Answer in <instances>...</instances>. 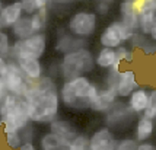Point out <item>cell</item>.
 <instances>
[{
    "label": "cell",
    "mask_w": 156,
    "mask_h": 150,
    "mask_svg": "<svg viewBox=\"0 0 156 150\" xmlns=\"http://www.w3.org/2000/svg\"><path fill=\"white\" fill-rule=\"evenodd\" d=\"M94 68H95V60L92 51L89 48H80L61 57L57 66V76H60L63 80H69L88 76L94 72Z\"/></svg>",
    "instance_id": "obj_3"
},
{
    "label": "cell",
    "mask_w": 156,
    "mask_h": 150,
    "mask_svg": "<svg viewBox=\"0 0 156 150\" xmlns=\"http://www.w3.org/2000/svg\"><path fill=\"white\" fill-rule=\"evenodd\" d=\"M143 117L146 118H150L155 121L156 118V88L152 89L149 92V102H147V108L143 112Z\"/></svg>",
    "instance_id": "obj_27"
},
{
    "label": "cell",
    "mask_w": 156,
    "mask_h": 150,
    "mask_svg": "<svg viewBox=\"0 0 156 150\" xmlns=\"http://www.w3.org/2000/svg\"><path fill=\"white\" fill-rule=\"evenodd\" d=\"M95 60V67H99L102 70H109V68H115L120 70V63H117V54L114 48H105L102 47L96 55H94Z\"/></svg>",
    "instance_id": "obj_18"
},
{
    "label": "cell",
    "mask_w": 156,
    "mask_h": 150,
    "mask_svg": "<svg viewBox=\"0 0 156 150\" xmlns=\"http://www.w3.org/2000/svg\"><path fill=\"white\" fill-rule=\"evenodd\" d=\"M48 127H50V133H54L57 136H60L61 138H64V140H73L79 133H77V130L73 124L67 121V120H60V118H57L54 121H51V123L48 124Z\"/></svg>",
    "instance_id": "obj_20"
},
{
    "label": "cell",
    "mask_w": 156,
    "mask_h": 150,
    "mask_svg": "<svg viewBox=\"0 0 156 150\" xmlns=\"http://www.w3.org/2000/svg\"><path fill=\"white\" fill-rule=\"evenodd\" d=\"M150 40L153 42H156V16L153 18V23H152V28H150V32H149Z\"/></svg>",
    "instance_id": "obj_34"
},
{
    "label": "cell",
    "mask_w": 156,
    "mask_h": 150,
    "mask_svg": "<svg viewBox=\"0 0 156 150\" xmlns=\"http://www.w3.org/2000/svg\"><path fill=\"white\" fill-rule=\"evenodd\" d=\"M98 2H104V3H108V5H111L114 0H98Z\"/></svg>",
    "instance_id": "obj_37"
},
{
    "label": "cell",
    "mask_w": 156,
    "mask_h": 150,
    "mask_svg": "<svg viewBox=\"0 0 156 150\" xmlns=\"http://www.w3.org/2000/svg\"><path fill=\"white\" fill-rule=\"evenodd\" d=\"M133 114L130 112V109L127 108L126 103L117 101L112 108L109 109L108 112H105V127L108 128H114V127H121V125H126L127 123L131 121L133 118Z\"/></svg>",
    "instance_id": "obj_12"
},
{
    "label": "cell",
    "mask_w": 156,
    "mask_h": 150,
    "mask_svg": "<svg viewBox=\"0 0 156 150\" xmlns=\"http://www.w3.org/2000/svg\"><path fill=\"white\" fill-rule=\"evenodd\" d=\"M89 146V137L85 134H77V136L69 141L67 150H88Z\"/></svg>",
    "instance_id": "obj_25"
},
{
    "label": "cell",
    "mask_w": 156,
    "mask_h": 150,
    "mask_svg": "<svg viewBox=\"0 0 156 150\" xmlns=\"http://www.w3.org/2000/svg\"><path fill=\"white\" fill-rule=\"evenodd\" d=\"M118 101L114 89L101 86L96 82H90L89 86V109L105 114L112 108V105Z\"/></svg>",
    "instance_id": "obj_8"
},
{
    "label": "cell",
    "mask_w": 156,
    "mask_h": 150,
    "mask_svg": "<svg viewBox=\"0 0 156 150\" xmlns=\"http://www.w3.org/2000/svg\"><path fill=\"white\" fill-rule=\"evenodd\" d=\"M69 147V146H67ZM67 147H61V149H57V150H67Z\"/></svg>",
    "instance_id": "obj_38"
},
{
    "label": "cell",
    "mask_w": 156,
    "mask_h": 150,
    "mask_svg": "<svg viewBox=\"0 0 156 150\" xmlns=\"http://www.w3.org/2000/svg\"><path fill=\"white\" fill-rule=\"evenodd\" d=\"M10 31H12V37L16 41L27 40L31 35H34V29H32V23H31V16L23 15L19 21L10 28Z\"/></svg>",
    "instance_id": "obj_21"
},
{
    "label": "cell",
    "mask_w": 156,
    "mask_h": 150,
    "mask_svg": "<svg viewBox=\"0 0 156 150\" xmlns=\"http://www.w3.org/2000/svg\"><path fill=\"white\" fill-rule=\"evenodd\" d=\"M48 45V37L45 32H40V34L31 35L27 40L22 41H15L10 47V54L9 58L10 60H16V58H23V57H29V58H38L41 60L42 55L45 54Z\"/></svg>",
    "instance_id": "obj_5"
},
{
    "label": "cell",
    "mask_w": 156,
    "mask_h": 150,
    "mask_svg": "<svg viewBox=\"0 0 156 150\" xmlns=\"http://www.w3.org/2000/svg\"><path fill=\"white\" fill-rule=\"evenodd\" d=\"M3 136H5V141H6L7 149L10 150H18L23 143L20 133H3Z\"/></svg>",
    "instance_id": "obj_24"
},
{
    "label": "cell",
    "mask_w": 156,
    "mask_h": 150,
    "mask_svg": "<svg viewBox=\"0 0 156 150\" xmlns=\"http://www.w3.org/2000/svg\"><path fill=\"white\" fill-rule=\"evenodd\" d=\"M149 102V90L146 88H137L131 95L127 98V108L133 115H143V112L147 108Z\"/></svg>",
    "instance_id": "obj_15"
},
{
    "label": "cell",
    "mask_w": 156,
    "mask_h": 150,
    "mask_svg": "<svg viewBox=\"0 0 156 150\" xmlns=\"http://www.w3.org/2000/svg\"><path fill=\"white\" fill-rule=\"evenodd\" d=\"M76 2H82V0H53V5H70Z\"/></svg>",
    "instance_id": "obj_35"
},
{
    "label": "cell",
    "mask_w": 156,
    "mask_h": 150,
    "mask_svg": "<svg viewBox=\"0 0 156 150\" xmlns=\"http://www.w3.org/2000/svg\"><path fill=\"white\" fill-rule=\"evenodd\" d=\"M22 98L27 102L28 118L31 123L50 124L58 118L61 103L58 86L53 77L42 76L37 82H28Z\"/></svg>",
    "instance_id": "obj_1"
},
{
    "label": "cell",
    "mask_w": 156,
    "mask_h": 150,
    "mask_svg": "<svg viewBox=\"0 0 156 150\" xmlns=\"http://www.w3.org/2000/svg\"><path fill=\"white\" fill-rule=\"evenodd\" d=\"M96 9V15H108L109 12V5L108 3H104V2H98V5L95 6Z\"/></svg>",
    "instance_id": "obj_30"
},
{
    "label": "cell",
    "mask_w": 156,
    "mask_h": 150,
    "mask_svg": "<svg viewBox=\"0 0 156 150\" xmlns=\"http://www.w3.org/2000/svg\"><path fill=\"white\" fill-rule=\"evenodd\" d=\"M0 125L3 133H20L31 125L27 102L22 96L9 95L0 108Z\"/></svg>",
    "instance_id": "obj_2"
},
{
    "label": "cell",
    "mask_w": 156,
    "mask_h": 150,
    "mask_svg": "<svg viewBox=\"0 0 156 150\" xmlns=\"http://www.w3.org/2000/svg\"><path fill=\"white\" fill-rule=\"evenodd\" d=\"M98 28V15L90 10L75 12L67 21V31L76 38L86 40L96 32Z\"/></svg>",
    "instance_id": "obj_6"
},
{
    "label": "cell",
    "mask_w": 156,
    "mask_h": 150,
    "mask_svg": "<svg viewBox=\"0 0 156 150\" xmlns=\"http://www.w3.org/2000/svg\"><path fill=\"white\" fill-rule=\"evenodd\" d=\"M18 150H38V147L35 146L34 141H25V143H22Z\"/></svg>",
    "instance_id": "obj_33"
},
{
    "label": "cell",
    "mask_w": 156,
    "mask_h": 150,
    "mask_svg": "<svg viewBox=\"0 0 156 150\" xmlns=\"http://www.w3.org/2000/svg\"><path fill=\"white\" fill-rule=\"evenodd\" d=\"M48 13H50V9H41L31 15V23H32L34 34L45 32V28L48 23Z\"/></svg>",
    "instance_id": "obj_23"
},
{
    "label": "cell",
    "mask_w": 156,
    "mask_h": 150,
    "mask_svg": "<svg viewBox=\"0 0 156 150\" xmlns=\"http://www.w3.org/2000/svg\"><path fill=\"white\" fill-rule=\"evenodd\" d=\"M80 48H86V40L76 38L69 32L61 34L55 41V51L63 55L67 54V53H72V51H76V50H80Z\"/></svg>",
    "instance_id": "obj_17"
},
{
    "label": "cell",
    "mask_w": 156,
    "mask_h": 150,
    "mask_svg": "<svg viewBox=\"0 0 156 150\" xmlns=\"http://www.w3.org/2000/svg\"><path fill=\"white\" fill-rule=\"evenodd\" d=\"M155 128L156 124L153 120L146 118V117L140 115L137 118L136 123V134H134V140L137 143H144V141H149L150 138L155 134Z\"/></svg>",
    "instance_id": "obj_19"
},
{
    "label": "cell",
    "mask_w": 156,
    "mask_h": 150,
    "mask_svg": "<svg viewBox=\"0 0 156 150\" xmlns=\"http://www.w3.org/2000/svg\"><path fill=\"white\" fill-rule=\"evenodd\" d=\"M6 63H7V60H5V58L0 57V77H2V75H3L5 68H6Z\"/></svg>",
    "instance_id": "obj_36"
},
{
    "label": "cell",
    "mask_w": 156,
    "mask_h": 150,
    "mask_svg": "<svg viewBox=\"0 0 156 150\" xmlns=\"http://www.w3.org/2000/svg\"><path fill=\"white\" fill-rule=\"evenodd\" d=\"M69 141L61 138L60 136H57L54 133H44L38 140V150H57L61 147H67Z\"/></svg>",
    "instance_id": "obj_22"
},
{
    "label": "cell",
    "mask_w": 156,
    "mask_h": 150,
    "mask_svg": "<svg viewBox=\"0 0 156 150\" xmlns=\"http://www.w3.org/2000/svg\"><path fill=\"white\" fill-rule=\"evenodd\" d=\"M5 86H6L7 92L10 95H16V96H23L25 93V89H27L28 80L25 79V76L22 75V72L19 70L18 64L15 60H7L6 63V68L3 72V75L0 77Z\"/></svg>",
    "instance_id": "obj_9"
},
{
    "label": "cell",
    "mask_w": 156,
    "mask_h": 150,
    "mask_svg": "<svg viewBox=\"0 0 156 150\" xmlns=\"http://www.w3.org/2000/svg\"><path fill=\"white\" fill-rule=\"evenodd\" d=\"M7 95H9V92H7V89H6V86H5L3 80L0 79V108H2V105H3V102H5V99H6Z\"/></svg>",
    "instance_id": "obj_31"
},
{
    "label": "cell",
    "mask_w": 156,
    "mask_h": 150,
    "mask_svg": "<svg viewBox=\"0 0 156 150\" xmlns=\"http://www.w3.org/2000/svg\"><path fill=\"white\" fill-rule=\"evenodd\" d=\"M10 38L9 35L5 32V31H0V57L7 60L9 58V54H10Z\"/></svg>",
    "instance_id": "obj_28"
},
{
    "label": "cell",
    "mask_w": 156,
    "mask_h": 150,
    "mask_svg": "<svg viewBox=\"0 0 156 150\" xmlns=\"http://www.w3.org/2000/svg\"><path fill=\"white\" fill-rule=\"evenodd\" d=\"M137 88H140L137 75L131 68H120L115 83V95L118 99H127Z\"/></svg>",
    "instance_id": "obj_10"
},
{
    "label": "cell",
    "mask_w": 156,
    "mask_h": 150,
    "mask_svg": "<svg viewBox=\"0 0 156 150\" xmlns=\"http://www.w3.org/2000/svg\"><path fill=\"white\" fill-rule=\"evenodd\" d=\"M23 16V7L20 0H13L6 3L0 12V31L10 29Z\"/></svg>",
    "instance_id": "obj_13"
},
{
    "label": "cell",
    "mask_w": 156,
    "mask_h": 150,
    "mask_svg": "<svg viewBox=\"0 0 156 150\" xmlns=\"http://www.w3.org/2000/svg\"><path fill=\"white\" fill-rule=\"evenodd\" d=\"M120 15L122 23H126L133 32H139V25H137V5L136 0H122L120 3Z\"/></svg>",
    "instance_id": "obj_16"
},
{
    "label": "cell",
    "mask_w": 156,
    "mask_h": 150,
    "mask_svg": "<svg viewBox=\"0 0 156 150\" xmlns=\"http://www.w3.org/2000/svg\"><path fill=\"white\" fill-rule=\"evenodd\" d=\"M115 146L117 138L112 130L104 125L90 134L88 150H115Z\"/></svg>",
    "instance_id": "obj_11"
},
{
    "label": "cell",
    "mask_w": 156,
    "mask_h": 150,
    "mask_svg": "<svg viewBox=\"0 0 156 150\" xmlns=\"http://www.w3.org/2000/svg\"><path fill=\"white\" fill-rule=\"evenodd\" d=\"M15 61L28 82H37L44 76V66L38 58L23 57V58H16Z\"/></svg>",
    "instance_id": "obj_14"
},
{
    "label": "cell",
    "mask_w": 156,
    "mask_h": 150,
    "mask_svg": "<svg viewBox=\"0 0 156 150\" xmlns=\"http://www.w3.org/2000/svg\"><path fill=\"white\" fill-rule=\"evenodd\" d=\"M90 79L88 76H82L76 79L64 80L58 88L60 103L70 109H86L89 108V86Z\"/></svg>",
    "instance_id": "obj_4"
},
{
    "label": "cell",
    "mask_w": 156,
    "mask_h": 150,
    "mask_svg": "<svg viewBox=\"0 0 156 150\" xmlns=\"http://www.w3.org/2000/svg\"><path fill=\"white\" fill-rule=\"evenodd\" d=\"M155 124H156V118H155Z\"/></svg>",
    "instance_id": "obj_39"
},
{
    "label": "cell",
    "mask_w": 156,
    "mask_h": 150,
    "mask_svg": "<svg viewBox=\"0 0 156 150\" xmlns=\"http://www.w3.org/2000/svg\"><path fill=\"white\" fill-rule=\"evenodd\" d=\"M137 141L134 138H120L117 140V146L115 150H136L137 149Z\"/></svg>",
    "instance_id": "obj_29"
},
{
    "label": "cell",
    "mask_w": 156,
    "mask_h": 150,
    "mask_svg": "<svg viewBox=\"0 0 156 150\" xmlns=\"http://www.w3.org/2000/svg\"><path fill=\"white\" fill-rule=\"evenodd\" d=\"M115 54H117V63H131L134 58V53L133 50H130L127 45H121V47L115 48Z\"/></svg>",
    "instance_id": "obj_26"
},
{
    "label": "cell",
    "mask_w": 156,
    "mask_h": 150,
    "mask_svg": "<svg viewBox=\"0 0 156 150\" xmlns=\"http://www.w3.org/2000/svg\"><path fill=\"white\" fill-rule=\"evenodd\" d=\"M136 150H156V146L150 141H144V143H139L137 144Z\"/></svg>",
    "instance_id": "obj_32"
},
{
    "label": "cell",
    "mask_w": 156,
    "mask_h": 150,
    "mask_svg": "<svg viewBox=\"0 0 156 150\" xmlns=\"http://www.w3.org/2000/svg\"><path fill=\"white\" fill-rule=\"evenodd\" d=\"M134 34H137V32H133L121 21H112L99 34V44H101V47L115 50V48L124 45L126 42H129Z\"/></svg>",
    "instance_id": "obj_7"
},
{
    "label": "cell",
    "mask_w": 156,
    "mask_h": 150,
    "mask_svg": "<svg viewBox=\"0 0 156 150\" xmlns=\"http://www.w3.org/2000/svg\"><path fill=\"white\" fill-rule=\"evenodd\" d=\"M51 3H53V0H51Z\"/></svg>",
    "instance_id": "obj_40"
},
{
    "label": "cell",
    "mask_w": 156,
    "mask_h": 150,
    "mask_svg": "<svg viewBox=\"0 0 156 150\" xmlns=\"http://www.w3.org/2000/svg\"><path fill=\"white\" fill-rule=\"evenodd\" d=\"M0 128H2V125H0Z\"/></svg>",
    "instance_id": "obj_41"
}]
</instances>
